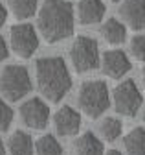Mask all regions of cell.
I'll return each instance as SVG.
<instances>
[{"instance_id": "6da1fadb", "label": "cell", "mask_w": 145, "mask_h": 155, "mask_svg": "<svg viewBox=\"0 0 145 155\" xmlns=\"http://www.w3.org/2000/svg\"><path fill=\"white\" fill-rule=\"evenodd\" d=\"M37 24L46 43H59L74 33V8L66 0H44Z\"/></svg>"}, {"instance_id": "7a4b0ae2", "label": "cell", "mask_w": 145, "mask_h": 155, "mask_svg": "<svg viewBox=\"0 0 145 155\" xmlns=\"http://www.w3.org/2000/svg\"><path fill=\"white\" fill-rule=\"evenodd\" d=\"M37 85L50 102H61L72 89V76L63 57H41L35 63Z\"/></svg>"}, {"instance_id": "3957f363", "label": "cell", "mask_w": 145, "mask_h": 155, "mask_svg": "<svg viewBox=\"0 0 145 155\" xmlns=\"http://www.w3.org/2000/svg\"><path fill=\"white\" fill-rule=\"evenodd\" d=\"M77 104L81 111L90 116V118H97L101 116L108 107H110V94L108 87L101 80H88L81 83V89L77 92Z\"/></svg>"}, {"instance_id": "277c9868", "label": "cell", "mask_w": 145, "mask_h": 155, "mask_svg": "<svg viewBox=\"0 0 145 155\" xmlns=\"http://www.w3.org/2000/svg\"><path fill=\"white\" fill-rule=\"evenodd\" d=\"M31 91V78L22 65H8L0 74V92L6 100L17 102Z\"/></svg>"}, {"instance_id": "5b68a950", "label": "cell", "mask_w": 145, "mask_h": 155, "mask_svg": "<svg viewBox=\"0 0 145 155\" xmlns=\"http://www.w3.org/2000/svg\"><path fill=\"white\" fill-rule=\"evenodd\" d=\"M72 65L77 72H90L99 67V46L97 41L88 35H79L70 48Z\"/></svg>"}, {"instance_id": "8992f818", "label": "cell", "mask_w": 145, "mask_h": 155, "mask_svg": "<svg viewBox=\"0 0 145 155\" xmlns=\"http://www.w3.org/2000/svg\"><path fill=\"white\" fill-rule=\"evenodd\" d=\"M112 102H114V109L118 114L132 118V116H136L140 113V107L143 104V96L134 80H125L114 89Z\"/></svg>"}, {"instance_id": "52a82bcc", "label": "cell", "mask_w": 145, "mask_h": 155, "mask_svg": "<svg viewBox=\"0 0 145 155\" xmlns=\"http://www.w3.org/2000/svg\"><path fill=\"white\" fill-rule=\"evenodd\" d=\"M9 39H11L13 52L19 57H22V59L31 57L39 48V35H37V31H35V28L31 24L13 26L11 31H9Z\"/></svg>"}, {"instance_id": "ba28073f", "label": "cell", "mask_w": 145, "mask_h": 155, "mask_svg": "<svg viewBox=\"0 0 145 155\" xmlns=\"http://www.w3.org/2000/svg\"><path fill=\"white\" fill-rule=\"evenodd\" d=\"M20 118L31 129H44L50 120V107L41 98H29L20 105Z\"/></svg>"}, {"instance_id": "9c48e42d", "label": "cell", "mask_w": 145, "mask_h": 155, "mask_svg": "<svg viewBox=\"0 0 145 155\" xmlns=\"http://www.w3.org/2000/svg\"><path fill=\"white\" fill-rule=\"evenodd\" d=\"M101 68L108 78L119 80L132 68V65L123 50H106L101 57Z\"/></svg>"}, {"instance_id": "30bf717a", "label": "cell", "mask_w": 145, "mask_h": 155, "mask_svg": "<svg viewBox=\"0 0 145 155\" xmlns=\"http://www.w3.org/2000/svg\"><path fill=\"white\" fill-rule=\"evenodd\" d=\"M53 127L61 137H70L76 135L81 127V114L70 105H63L55 114H53Z\"/></svg>"}, {"instance_id": "8fae6325", "label": "cell", "mask_w": 145, "mask_h": 155, "mask_svg": "<svg viewBox=\"0 0 145 155\" xmlns=\"http://www.w3.org/2000/svg\"><path fill=\"white\" fill-rule=\"evenodd\" d=\"M121 18L132 30L140 31L145 26V0H123L119 8Z\"/></svg>"}, {"instance_id": "7c38bea8", "label": "cell", "mask_w": 145, "mask_h": 155, "mask_svg": "<svg viewBox=\"0 0 145 155\" xmlns=\"http://www.w3.org/2000/svg\"><path fill=\"white\" fill-rule=\"evenodd\" d=\"M105 4L101 0H79L77 4V17L81 24H97L105 17Z\"/></svg>"}, {"instance_id": "4fadbf2b", "label": "cell", "mask_w": 145, "mask_h": 155, "mask_svg": "<svg viewBox=\"0 0 145 155\" xmlns=\"http://www.w3.org/2000/svg\"><path fill=\"white\" fill-rule=\"evenodd\" d=\"M8 151L9 155H33V140L29 133L17 129L8 139Z\"/></svg>"}, {"instance_id": "5bb4252c", "label": "cell", "mask_w": 145, "mask_h": 155, "mask_svg": "<svg viewBox=\"0 0 145 155\" xmlns=\"http://www.w3.org/2000/svg\"><path fill=\"white\" fill-rule=\"evenodd\" d=\"M74 151L76 155H103V142L92 131H86L76 139Z\"/></svg>"}, {"instance_id": "9a60e30c", "label": "cell", "mask_w": 145, "mask_h": 155, "mask_svg": "<svg viewBox=\"0 0 145 155\" xmlns=\"http://www.w3.org/2000/svg\"><path fill=\"white\" fill-rule=\"evenodd\" d=\"M101 33H103V39L110 45H121L127 39V28L118 18H108L101 26Z\"/></svg>"}, {"instance_id": "2e32d148", "label": "cell", "mask_w": 145, "mask_h": 155, "mask_svg": "<svg viewBox=\"0 0 145 155\" xmlns=\"http://www.w3.org/2000/svg\"><path fill=\"white\" fill-rule=\"evenodd\" d=\"M143 139H145L143 127H134L131 133H127L123 139V146H125L127 155H145Z\"/></svg>"}, {"instance_id": "e0dca14e", "label": "cell", "mask_w": 145, "mask_h": 155, "mask_svg": "<svg viewBox=\"0 0 145 155\" xmlns=\"http://www.w3.org/2000/svg\"><path fill=\"white\" fill-rule=\"evenodd\" d=\"M33 150L37 155H63V148L53 135H42L35 140Z\"/></svg>"}, {"instance_id": "ac0fdd59", "label": "cell", "mask_w": 145, "mask_h": 155, "mask_svg": "<svg viewBox=\"0 0 145 155\" xmlns=\"http://www.w3.org/2000/svg\"><path fill=\"white\" fill-rule=\"evenodd\" d=\"M9 2V8L13 11V15L17 18H29L37 13V6H39V0H8Z\"/></svg>"}, {"instance_id": "d6986e66", "label": "cell", "mask_w": 145, "mask_h": 155, "mask_svg": "<svg viewBox=\"0 0 145 155\" xmlns=\"http://www.w3.org/2000/svg\"><path fill=\"white\" fill-rule=\"evenodd\" d=\"M99 131H101V137L106 142H114L123 131V124H121L119 118H116V116H108V118H105L101 122Z\"/></svg>"}, {"instance_id": "ffe728a7", "label": "cell", "mask_w": 145, "mask_h": 155, "mask_svg": "<svg viewBox=\"0 0 145 155\" xmlns=\"http://www.w3.org/2000/svg\"><path fill=\"white\" fill-rule=\"evenodd\" d=\"M13 122V109L0 98V133L2 131H8L9 126Z\"/></svg>"}, {"instance_id": "44dd1931", "label": "cell", "mask_w": 145, "mask_h": 155, "mask_svg": "<svg viewBox=\"0 0 145 155\" xmlns=\"http://www.w3.org/2000/svg\"><path fill=\"white\" fill-rule=\"evenodd\" d=\"M131 54L134 55V59H138V61L145 59V37L143 35H136L131 41Z\"/></svg>"}, {"instance_id": "7402d4cb", "label": "cell", "mask_w": 145, "mask_h": 155, "mask_svg": "<svg viewBox=\"0 0 145 155\" xmlns=\"http://www.w3.org/2000/svg\"><path fill=\"white\" fill-rule=\"evenodd\" d=\"M8 55H9L8 45H6V41H4V37H0V61H4Z\"/></svg>"}, {"instance_id": "603a6c76", "label": "cell", "mask_w": 145, "mask_h": 155, "mask_svg": "<svg viewBox=\"0 0 145 155\" xmlns=\"http://www.w3.org/2000/svg\"><path fill=\"white\" fill-rule=\"evenodd\" d=\"M6 18H8V11H6V8L2 6V2H0V26H4Z\"/></svg>"}, {"instance_id": "cb8c5ba5", "label": "cell", "mask_w": 145, "mask_h": 155, "mask_svg": "<svg viewBox=\"0 0 145 155\" xmlns=\"http://www.w3.org/2000/svg\"><path fill=\"white\" fill-rule=\"evenodd\" d=\"M103 155H121V151H118V150H108V151L103 153Z\"/></svg>"}, {"instance_id": "d4e9b609", "label": "cell", "mask_w": 145, "mask_h": 155, "mask_svg": "<svg viewBox=\"0 0 145 155\" xmlns=\"http://www.w3.org/2000/svg\"><path fill=\"white\" fill-rule=\"evenodd\" d=\"M0 155H6V146H4V140L0 139Z\"/></svg>"}, {"instance_id": "484cf974", "label": "cell", "mask_w": 145, "mask_h": 155, "mask_svg": "<svg viewBox=\"0 0 145 155\" xmlns=\"http://www.w3.org/2000/svg\"><path fill=\"white\" fill-rule=\"evenodd\" d=\"M112 2H118V0H112Z\"/></svg>"}]
</instances>
